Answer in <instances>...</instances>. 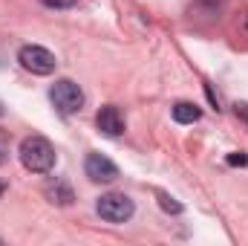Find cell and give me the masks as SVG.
<instances>
[{
  "instance_id": "1",
  "label": "cell",
  "mask_w": 248,
  "mask_h": 246,
  "mask_svg": "<svg viewBox=\"0 0 248 246\" xmlns=\"http://www.w3.org/2000/svg\"><path fill=\"white\" fill-rule=\"evenodd\" d=\"M20 162L32 174H46L55 165V148L44 136H26L20 142Z\"/></svg>"
},
{
  "instance_id": "2",
  "label": "cell",
  "mask_w": 248,
  "mask_h": 246,
  "mask_svg": "<svg viewBox=\"0 0 248 246\" xmlns=\"http://www.w3.org/2000/svg\"><path fill=\"white\" fill-rule=\"evenodd\" d=\"M49 99H52V105H55V110H58L61 116H72V113H78V110L84 107V93H81V87H78L75 81H69V78H61V81L52 84Z\"/></svg>"
},
{
  "instance_id": "3",
  "label": "cell",
  "mask_w": 248,
  "mask_h": 246,
  "mask_svg": "<svg viewBox=\"0 0 248 246\" xmlns=\"http://www.w3.org/2000/svg\"><path fill=\"white\" fill-rule=\"evenodd\" d=\"M95 211H98V217H101V220H107V223H124V220H130V217H133L136 206H133V200H130L127 194L110 191V194L98 197Z\"/></svg>"
},
{
  "instance_id": "4",
  "label": "cell",
  "mask_w": 248,
  "mask_h": 246,
  "mask_svg": "<svg viewBox=\"0 0 248 246\" xmlns=\"http://www.w3.org/2000/svg\"><path fill=\"white\" fill-rule=\"evenodd\" d=\"M17 61L23 70H29V72H35V75H49V72H55V55L46 50V47H38V44H26V47H20V53H17Z\"/></svg>"
},
{
  "instance_id": "5",
  "label": "cell",
  "mask_w": 248,
  "mask_h": 246,
  "mask_svg": "<svg viewBox=\"0 0 248 246\" xmlns=\"http://www.w3.org/2000/svg\"><path fill=\"white\" fill-rule=\"evenodd\" d=\"M84 174L93 180V183H113L119 180V168L113 159H107L104 154H90L84 159Z\"/></svg>"
},
{
  "instance_id": "6",
  "label": "cell",
  "mask_w": 248,
  "mask_h": 246,
  "mask_svg": "<svg viewBox=\"0 0 248 246\" xmlns=\"http://www.w3.org/2000/svg\"><path fill=\"white\" fill-rule=\"evenodd\" d=\"M95 124H98V130L104 136H122L124 133V119H122V113H119V107H113V105H104L98 110Z\"/></svg>"
},
{
  "instance_id": "7",
  "label": "cell",
  "mask_w": 248,
  "mask_h": 246,
  "mask_svg": "<svg viewBox=\"0 0 248 246\" xmlns=\"http://www.w3.org/2000/svg\"><path fill=\"white\" fill-rule=\"evenodd\" d=\"M199 116H202V110L193 102H176L173 105V119L179 124H193V122H199Z\"/></svg>"
},
{
  "instance_id": "8",
  "label": "cell",
  "mask_w": 248,
  "mask_h": 246,
  "mask_svg": "<svg viewBox=\"0 0 248 246\" xmlns=\"http://www.w3.org/2000/svg\"><path fill=\"white\" fill-rule=\"evenodd\" d=\"M46 197L52 200V203H58V206H69L72 200H75V194H72V188L63 183V180H55L52 185H46Z\"/></svg>"
},
{
  "instance_id": "9",
  "label": "cell",
  "mask_w": 248,
  "mask_h": 246,
  "mask_svg": "<svg viewBox=\"0 0 248 246\" xmlns=\"http://www.w3.org/2000/svg\"><path fill=\"white\" fill-rule=\"evenodd\" d=\"M159 206H162L165 211H170V214H182V203H176L170 194H162V191H159Z\"/></svg>"
},
{
  "instance_id": "10",
  "label": "cell",
  "mask_w": 248,
  "mask_h": 246,
  "mask_svg": "<svg viewBox=\"0 0 248 246\" xmlns=\"http://www.w3.org/2000/svg\"><path fill=\"white\" fill-rule=\"evenodd\" d=\"M44 6H49V9H69V6H75L78 0H41Z\"/></svg>"
},
{
  "instance_id": "11",
  "label": "cell",
  "mask_w": 248,
  "mask_h": 246,
  "mask_svg": "<svg viewBox=\"0 0 248 246\" xmlns=\"http://www.w3.org/2000/svg\"><path fill=\"white\" fill-rule=\"evenodd\" d=\"M234 113L248 124V102H237V105H234Z\"/></svg>"
},
{
  "instance_id": "12",
  "label": "cell",
  "mask_w": 248,
  "mask_h": 246,
  "mask_svg": "<svg viewBox=\"0 0 248 246\" xmlns=\"http://www.w3.org/2000/svg\"><path fill=\"white\" fill-rule=\"evenodd\" d=\"M228 165H248V157L246 154H231L228 157Z\"/></svg>"
},
{
  "instance_id": "13",
  "label": "cell",
  "mask_w": 248,
  "mask_h": 246,
  "mask_svg": "<svg viewBox=\"0 0 248 246\" xmlns=\"http://www.w3.org/2000/svg\"><path fill=\"white\" fill-rule=\"evenodd\" d=\"M3 191H6V183H3V180H0V194H3Z\"/></svg>"
},
{
  "instance_id": "14",
  "label": "cell",
  "mask_w": 248,
  "mask_h": 246,
  "mask_svg": "<svg viewBox=\"0 0 248 246\" xmlns=\"http://www.w3.org/2000/svg\"><path fill=\"white\" fill-rule=\"evenodd\" d=\"M3 113H6V107H3V102H0V116H3Z\"/></svg>"
},
{
  "instance_id": "15",
  "label": "cell",
  "mask_w": 248,
  "mask_h": 246,
  "mask_svg": "<svg viewBox=\"0 0 248 246\" xmlns=\"http://www.w3.org/2000/svg\"><path fill=\"white\" fill-rule=\"evenodd\" d=\"M0 162H3V154H0Z\"/></svg>"
}]
</instances>
